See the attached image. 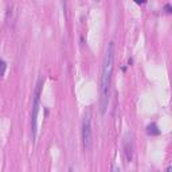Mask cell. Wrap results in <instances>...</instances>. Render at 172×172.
<instances>
[{"mask_svg": "<svg viewBox=\"0 0 172 172\" xmlns=\"http://www.w3.org/2000/svg\"><path fill=\"white\" fill-rule=\"evenodd\" d=\"M113 62H114V43L110 42L109 46H108L105 58H104V65H102L101 89H99V112H101V114L106 112L108 105H109Z\"/></svg>", "mask_w": 172, "mask_h": 172, "instance_id": "obj_1", "label": "cell"}, {"mask_svg": "<svg viewBox=\"0 0 172 172\" xmlns=\"http://www.w3.org/2000/svg\"><path fill=\"white\" fill-rule=\"evenodd\" d=\"M42 86L43 78L39 77L37 86L34 90V102H33V110H31V132H33V140L37 139V130H38V113H39V104H40V94H42Z\"/></svg>", "mask_w": 172, "mask_h": 172, "instance_id": "obj_2", "label": "cell"}, {"mask_svg": "<svg viewBox=\"0 0 172 172\" xmlns=\"http://www.w3.org/2000/svg\"><path fill=\"white\" fill-rule=\"evenodd\" d=\"M82 143L85 151H90L92 148V119H90L89 112L85 114L82 123Z\"/></svg>", "mask_w": 172, "mask_h": 172, "instance_id": "obj_3", "label": "cell"}, {"mask_svg": "<svg viewBox=\"0 0 172 172\" xmlns=\"http://www.w3.org/2000/svg\"><path fill=\"white\" fill-rule=\"evenodd\" d=\"M124 153H125V159L128 161H132V157H133V143H132L130 136H129V137L126 136L125 140H124Z\"/></svg>", "mask_w": 172, "mask_h": 172, "instance_id": "obj_4", "label": "cell"}, {"mask_svg": "<svg viewBox=\"0 0 172 172\" xmlns=\"http://www.w3.org/2000/svg\"><path fill=\"white\" fill-rule=\"evenodd\" d=\"M147 133L151 134V136H159L161 132H160V129L157 128V125L155 123H152L147 126Z\"/></svg>", "mask_w": 172, "mask_h": 172, "instance_id": "obj_5", "label": "cell"}, {"mask_svg": "<svg viewBox=\"0 0 172 172\" xmlns=\"http://www.w3.org/2000/svg\"><path fill=\"white\" fill-rule=\"evenodd\" d=\"M6 69H7V63L4 62V59L0 58V77H4V74H6Z\"/></svg>", "mask_w": 172, "mask_h": 172, "instance_id": "obj_6", "label": "cell"}, {"mask_svg": "<svg viewBox=\"0 0 172 172\" xmlns=\"http://www.w3.org/2000/svg\"><path fill=\"white\" fill-rule=\"evenodd\" d=\"M164 11H165V13H171L172 12L171 4H165V6H164Z\"/></svg>", "mask_w": 172, "mask_h": 172, "instance_id": "obj_7", "label": "cell"}, {"mask_svg": "<svg viewBox=\"0 0 172 172\" xmlns=\"http://www.w3.org/2000/svg\"><path fill=\"white\" fill-rule=\"evenodd\" d=\"M134 2L137 3V4H144V3L147 2V0H134Z\"/></svg>", "mask_w": 172, "mask_h": 172, "instance_id": "obj_8", "label": "cell"}]
</instances>
